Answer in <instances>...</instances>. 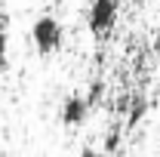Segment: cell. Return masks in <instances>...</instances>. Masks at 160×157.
<instances>
[{
	"label": "cell",
	"instance_id": "cell-3",
	"mask_svg": "<svg viewBox=\"0 0 160 157\" xmlns=\"http://www.w3.org/2000/svg\"><path fill=\"white\" fill-rule=\"evenodd\" d=\"M86 117H89V102H86V96H68L62 102L59 120L65 126H80Z\"/></svg>",
	"mask_w": 160,
	"mask_h": 157
},
{
	"label": "cell",
	"instance_id": "cell-7",
	"mask_svg": "<svg viewBox=\"0 0 160 157\" xmlns=\"http://www.w3.org/2000/svg\"><path fill=\"white\" fill-rule=\"evenodd\" d=\"M6 46H9V37H6V22L0 16V59H6Z\"/></svg>",
	"mask_w": 160,
	"mask_h": 157
},
{
	"label": "cell",
	"instance_id": "cell-9",
	"mask_svg": "<svg viewBox=\"0 0 160 157\" xmlns=\"http://www.w3.org/2000/svg\"><path fill=\"white\" fill-rule=\"evenodd\" d=\"M154 49H157V56H160V34L154 37Z\"/></svg>",
	"mask_w": 160,
	"mask_h": 157
},
{
	"label": "cell",
	"instance_id": "cell-6",
	"mask_svg": "<svg viewBox=\"0 0 160 157\" xmlns=\"http://www.w3.org/2000/svg\"><path fill=\"white\" fill-rule=\"evenodd\" d=\"M99 99H102V83L96 80V83L89 86V93H86V102H89V108H92V105H99Z\"/></svg>",
	"mask_w": 160,
	"mask_h": 157
},
{
	"label": "cell",
	"instance_id": "cell-5",
	"mask_svg": "<svg viewBox=\"0 0 160 157\" xmlns=\"http://www.w3.org/2000/svg\"><path fill=\"white\" fill-rule=\"evenodd\" d=\"M120 142H123V136H120V129L114 126V129L105 136V154H108V157H111V154H117V151H120Z\"/></svg>",
	"mask_w": 160,
	"mask_h": 157
},
{
	"label": "cell",
	"instance_id": "cell-8",
	"mask_svg": "<svg viewBox=\"0 0 160 157\" xmlns=\"http://www.w3.org/2000/svg\"><path fill=\"white\" fill-rule=\"evenodd\" d=\"M80 157H108V154H99L96 148H83V151H80Z\"/></svg>",
	"mask_w": 160,
	"mask_h": 157
},
{
	"label": "cell",
	"instance_id": "cell-4",
	"mask_svg": "<svg viewBox=\"0 0 160 157\" xmlns=\"http://www.w3.org/2000/svg\"><path fill=\"white\" fill-rule=\"evenodd\" d=\"M145 111H148V102L145 99H129V105H126V126H136L145 117Z\"/></svg>",
	"mask_w": 160,
	"mask_h": 157
},
{
	"label": "cell",
	"instance_id": "cell-2",
	"mask_svg": "<svg viewBox=\"0 0 160 157\" xmlns=\"http://www.w3.org/2000/svg\"><path fill=\"white\" fill-rule=\"evenodd\" d=\"M120 16V3L117 0H92L89 3V13H86V25L96 37H108L117 25Z\"/></svg>",
	"mask_w": 160,
	"mask_h": 157
},
{
	"label": "cell",
	"instance_id": "cell-1",
	"mask_svg": "<svg viewBox=\"0 0 160 157\" xmlns=\"http://www.w3.org/2000/svg\"><path fill=\"white\" fill-rule=\"evenodd\" d=\"M62 40H65V28L56 16H40L34 25H31V43L40 56H52L62 49Z\"/></svg>",
	"mask_w": 160,
	"mask_h": 157
}]
</instances>
